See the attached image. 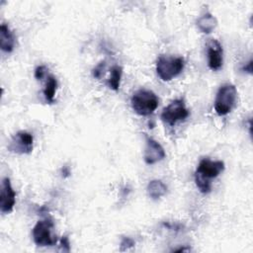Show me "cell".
<instances>
[{
	"label": "cell",
	"instance_id": "6da1fadb",
	"mask_svg": "<svg viewBox=\"0 0 253 253\" xmlns=\"http://www.w3.org/2000/svg\"><path fill=\"white\" fill-rule=\"evenodd\" d=\"M224 170V163L220 160H211L203 158L195 173V182L203 194H208L211 190V180L216 178Z\"/></svg>",
	"mask_w": 253,
	"mask_h": 253
},
{
	"label": "cell",
	"instance_id": "7a4b0ae2",
	"mask_svg": "<svg viewBox=\"0 0 253 253\" xmlns=\"http://www.w3.org/2000/svg\"><path fill=\"white\" fill-rule=\"evenodd\" d=\"M130 104L137 115L145 117L151 115L157 109L159 99L154 92L147 89H139L132 94Z\"/></svg>",
	"mask_w": 253,
	"mask_h": 253
},
{
	"label": "cell",
	"instance_id": "3957f363",
	"mask_svg": "<svg viewBox=\"0 0 253 253\" xmlns=\"http://www.w3.org/2000/svg\"><path fill=\"white\" fill-rule=\"evenodd\" d=\"M185 60L182 56L160 55L156 60L157 75L163 81H170L184 69Z\"/></svg>",
	"mask_w": 253,
	"mask_h": 253
},
{
	"label": "cell",
	"instance_id": "277c9868",
	"mask_svg": "<svg viewBox=\"0 0 253 253\" xmlns=\"http://www.w3.org/2000/svg\"><path fill=\"white\" fill-rule=\"evenodd\" d=\"M237 90L232 84H224L218 89L214 100V111L218 116H225L235 107Z\"/></svg>",
	"mask_w": 253,
	"mask_h": 253
},
{
	"label": "cell",
	"instance_id": "5b68a950",
	"mask_svg": "<svg viewBox=\"0 0 253 253\" xmlns=\"http://www.w3.org/2000/svg\"><path fill=\"white\" fill-rule=\"evenodd\" d=\"M54 224L50 218L39 220L33 228V239L38 246H52L57 242V238L52 234Z\"/></svg>",
	"mask_w": 253,
	"mask_h": 253
},
{
	"label": "cell",
	"instance_id": "8992f818",
	"mask_svg": "<svg viewBox=\"0 0 253 253\" xmlns=\"http://www.w3.org/2000/svg\"><path fill=\"white\" fill-rule=\"evenodd\" d=\"M189 116V111L183 100L176 99L165 107L161 113V119L169 126H174L179 121H184Z\"/></svg>",
	"mask_w": 253,
	"mask_h": 253
},
{
	"label": "cell",
	"instance_id": "52a82bcc",
	"mask_svg": "<svg viewBox=\"0 0 253 253\" xmlns=\"http://www.w3.org/2000/svg\"><path fill=\"white\" fill-rule=\"evenodd\" d=\"M34 137L32 133L26 130H20L12 137L8 149L18 154H29L33 150Z\"/></svg>",
	"mask_w": 253,
	"mask_h": 253
},
{
	"label": "cell",
	"instance_id": "ba28073f",
	"mask_svg": "<svg viewBox=\"0 0 253 253\" xmlns=\"http://www.w3.org/2000/svg\"><path fill=\"white\" fill-rule=\"evenodd\" d=\"M16 203V193L12 188L11 181L8 177L4 178L1 183L0 193V211L2 213H9L13 211Z\"/></svg>",
	"mask_w": 253,
	"mask_h": 253
},
{
	"label": "cell",
	"instance_id": "9c48e42d",
	"mask_svg": "<svg viewBox=\"0 0 253 253\" xmlns=\"http://www.w3.org/2000/svg\"><path fill=\"white\" fill-rule=\"evenodd\" d=\"M208 65L211 70H218L223 62V50L217 40L211 39L207 43Z\"/></svg>",
	"mask_w": 253,
	"mask_h": 253
},
{
	"label": "cell",
	"instance_id": "30bf717a",
	"mask_svg": "<svg viewBox=\"0 0 253 253\" xmlns=\"http://www.w3.org/2000/svg\"><path fill=\"white\" fill-rule=\"evenodd\" d=\"M165 151L162 145L151 137H146V145L144 149V161L148 165L155 164L165 158Z\"/></svg>",
	"mask_w": 253,
	"mask_h": 253
},
{
	"label": "cell",
	"instance_id": "8fae6325",
	"mask_svg": "<svg viewBox=\"0 0 253 253\" xmlns=\"http://www.w3.org/2000/svg\"><path fill=\"white\" fill-rule=\"evenodd\" d=\"M0 46L5 52H11L15 46V37L6 24L0 26Z\"/></svg>",
	"mask_w": 253,
	"mask_h": 253
},
{
	"label": "cell",
	"instance_id": "7c38bea8",
	"mask_svg": "<svg viewBox=\"0 0 253 253\" xmlns=\"http://www.w3.org/2000/svg\"><path fill=\"white\" fill-rule=\"evenodd\" d=\"M197 26L199 28V30L204 33V34H210L211 33L215 27L217 26V21L215 19V17L211 14V13H205L204 15H202L198 21H197Z\"/></svg>",
	"mask_w": 253,
	"mask_h": 253
},
{
	"label": "cell",
	"instance_id": "4fadbf2b",
	"mask_svg": "<svg viewBox=\"0 0 253 253\" xmlns=\"http://www.w3.org/2000/svg\"><path fill=\"white\" fill-rule=\"evenodd\" d=\"M147 194L148 196L153 199V200H157L161 197H163L166 192H167V187L166 185L160 181V180H152L148 183L147 185Z\"/></svg>",
	"mask_w": 253,
	"mask_h": 253
},
{
	"label": "cell",
	"instance_id": "5bb4252c",
	"mask_svg": "<svg viewBox=\"0 0 253 253\" xmlns=\"http://www.w3.org/2000/svg\"><path fill=\"white\" fill-rule=\"evenodd\" d=\"M57 89V80L53 75H48L46 78L45 87L43 89V96L47 103L52 104L54 102V96Z\"/></svg>",
	"mask_w": 253,
	"mask_h": 253
},
{
	"label": "cell",
	"instance_id": "9a60e30c",
	"mask_svg": "<svg viewBox=\"0 0 253 253\" xmlns=\"http://www.w3.org/2000/svg\"><path fill=\"white\" fill-rule=\"evenodd\" d=\"M123 74V68L119 65H115L111 69V76L108 81V85L111 89L118 91L120 88V83H121V78Z\"/></svg>",
	"mask_w": 253,
	"mask_h": 253
},
{
	"label": "cell",
	"instance_id": "2e32d148",
	"mask_svg": "<svg viewBox=\"0 0 253 253\" xmlns=\"http://www.w3.org/2000/svg\"><path fill=\"white\" fill-rule=\"evenodd\" d=\"M134 246V241L131 239V238H129V237H124L123 239H122V242H121V248H120V250L121 251H126V250H127V249H129V248H131V247H133Z\"/></svg>",
	"mask_w": 253,
	"mask_h": 253
},
{
	"label": "cell",
	"instance_id": "e0dca14e",
	"mask_svg": "<svg viewBox=\"0 0 253 253\" xmlns=\"http://www.w3.org/2000/svg\"><path fill=\"white\" fill-rule=\"evenodd\" d=\"M45 73H46V66L40 65L35 69V78L38 80H41L45 76Z\"/></svg>",
	"mask_w": 253,
	"mask_h": 253
},
{
	"label": "cell",
	"instance_id": "ac0fdd59",
	"mask_svg": "<svg viewBox=\"0 0 253 253\" xmlns=\"http://www.w3.org/2000/svg\"><path fill=\"white\" fill-rule=\"evenodd\" d=\"M104 67H105V62H104V61L100 62V63L93 69V76H94L95 78H100V77L102 76Z\"/></svg>",
	"mask_w": 253,
	"mask_h": 253
},
{
	"label": "cell",
	"instance_id": "d6986e66",
	"mask_svg": "<svg viewBox=\"0 0 253 253\" xmlns=\"http://www.w3.org/2000/svg\"><path fill=\"white\" fill-rule=\"evenodd\" d=\"M60 245H61V248L63 249V251L68 252L70 250V242H69V239L66 235H64L60 238Z\"/></svg>",
	"mask_w": 253,
	"mask_h": 253
},
{
	"label": "cell",
	"instance_id": "ffe728a7",
	"mask_svg": "<svg viewBox=\"0 0 253 253\" xmlns=\"http://www.w3.org/2000/svg\"><path fill=\"white\" fill-rule=\"evenodd\" d=\"M242 70L247 71L248 73H251V71H252V60H250V61L247 63V65L242 68Z\"/></svg>",
	"mask_w": 253,
	"mask_h": 253
},
{
	"label": "cell",
	"instance_id": "44dd1931",
	"mask_svg": "<svg viewBox=\"0 0 253 253\" xmlns=\"http://www.w3.org/2000/svg\"><path fill=\"white\" fill-rule=\"evenodd\" d=\"M62 175H63V177H68L69 175H70V171H69V168L67 167V166H64L63 168H62Z\"/></svg>",
	"mask_w": 253,
	"mask_h": 253
},
{
	"label": "cell",
	"instance_id": "7402d4cb",
	"mask_svg": "<svg viewBox=\"0 0 253 253\" xmlns=\"http://www.w3.org/2000/svg\"><path fill=\"white\" fill-rule=\"evenodd\" d=\"M183 251H190V249H188V248H179V249L175 250V252H183Z\"/></svg>",
	"mask_w": 253,
	"mask_h": 253
}]
</instances>
